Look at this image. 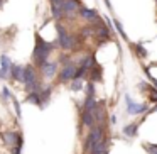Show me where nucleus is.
<instances>
[{
    "label": "nucleus",
    "mask_w": 157,
    "mask_h": 154,
    "mask_svg": "<svg viewBox=\"0 0 157 154\" xmlns=\"http://www.w3.org/2000/svg\"><path fill=\"white\" fill-rule=\"evenodd\" d=\"M36 39H37V44H36V49H34V59L37 61L39 66H42L48 61V56H49V53H51L52 46L49 44V42H46L44 39H41L39 36H36Z\"/></svg>",
    "instance_id": "obj_1"
},
{
    "label": "nucleus",
    "mask_w": 157,
    "mask_h": 154,
    "mask_svg": "<svg viewBox=\"0 0 157 154\" xmlns=\"http://www.w3.org/2000/svg\"><path fill=\"white\" fill-rule=\"evenodd\" d=\"M25 86H27V90H31V92H36V90L39 88V81H37V76H36V71L32 66H27V68H24V81Z\"/></svg>",
    "instance_id": "obj_2"
},
{
    "label": "nucleus",
    "mask_w": 157,
    "mask_h": 154,
    "mask_svg": "<svg viewBox=\"0 0 157 154\" xmlns=\"http://www.w3.org/2000/svg\"><path fill=\"white\" fill-rule=\"evenodd\" d=\"M101 137H103V129H101V127H96V129H93L91 132H90L88 139H86V144H85L86 152H90V151H91L93 147H95L96 144L101 140Z\"/></svg>",
    "instance_id": "obj_3"
},
{
    "label": "nucleus",
    "mask_w": 157,
    "mask_h": 154,
    "mask_svg": "<svg viewBox=\"0 0 157 154\" xmlns=\"http://www.w3.org/2000/svg\"><path fill=\"white\" fill-rule=\"evenodd\" d=\"M58 42H59V46H61L63 49H69V48H73V44H75V39L71 38V36L66 32V29L63 27V26H58Z\"/></svg>",
    "instance_id": "obj_4"
},
{
    "label": "nucleus",
    "mask_w": 157,
    "mask_h": 154,
    "mask_svg": "<svg viewBox=\"0 0 157 154\" xmlns=\"http://www.w3.org/2000/svg\"><path fill=\"white\" fill-rule=\"evenodd\" d=\"M125 100H127V112L132 113V115H137V113H142L147 110V107L144 103H135L130 97H127Z\"/></svg>",
    "instance_id": "obj_5"
},
{
    "label": "nucleus",
    "mask_w": 157,
    "mask_h": 154,
    "mask_svg": "<svg viewBox=\"0 0 157 154\" xmlns=\"http://www.w3.org/2000/svg\"><path fill=\"white\" fill-rule=\"evenodd\" d=\"M76 75V68L73 65H68L61 69V75H59V80L61 81H68V80H73Z\"/></svg>",
    "instance_id": "obj_6"
},
{
    "label": "nucleus",
    "mask_w": 157,
    "mask_h": 154,
    "mask_svg": "<svg viewBox=\"0 0 157 154\" xmlns=\"http://www.w3.org/2000/svg\"><path fill=\"white\" fill-rule=\"evenodd\" d=\"M79 15H81L83 19H86V21H96V17H98L96 10H91V9H86V7L79 9Z\"/></svg>",
    "instance_id": "obj_7"
},
{
    "label": "nucleus",
    "mask_w": 157,
    "mask_h": 154,
    "mask_svg": "<svg viewBox=\"0 0 157 154\" xmlns=\"http://www.w3.org/2000/svg\"><path fill=\"white\" fill-rule=\"evenodd\" d=\"M41 68H42V73H44L48 78H51V76H54V73H56V63H48L46 61Z\"/></svg>",
    "instance_id": "obj_8"
},
{
    "label": "nucleus",
    "mask_w": 157,
    "mask_h": 154,
    "mask_svg": "<svg viewBox=\"0 0 157 154\" xmlns=\"http://www.w3.org/2000/svg\"><path fill=\"white\" fill-rule=\"evenodd\" d=\"M81 120H83V125H86V127H93V125H95V117H93V112H83Z\"/></svg>",
    "instance_id": "obj_9"
},
{
    "label": "nucleus",
    "mask_w": 157,
    "mask_h": 154,
    "mask_svg": "<svg viewBox=\"0 0 157 154\" xmlns=\"http://www.w3.org/2000/svg\"><path fill=\"white\" fill-rule=\"evenodd\" d=\"M0 65H2V76H7L9 69H10V59L7 56H0Z\"/></svg>",
    "instance_id": "obj_10"
},
{
    "label": "nucleus",
    "mask_w": 157,
    "mask_h": 154,
    "mask_svg": "<svg viewBox=\"0 0 157 154\" xmlns=\"http://www.w3.org/2000/svg\"><path fill=\"white\" fill-rule=\"evenodd\" d=\"M103 152H106V142L101 139V140H100V142L91 149V154H103Z\"/></svg>",
    "instance_id": "obj_11"
},
{
    "label": "nucleus",
    "mask_w": 157,
    "mask_h": 154,
    "mask_svg": "<svg viewBox=\"0 0 157 154\" xmlns=\"http://www.w3.org/2000/svg\"><path fill=\"white\" fill-rule=\"evenodd\" d=\"M12 75L19 81H24V68H21V66H12Z\"/></svg>",
    "instance_id": "obj_12"
},
{
    "label": "nucleus",
    "mask_w": 157,
    "mask_h": 154,
    "mask_svg": "<svg viewBox=\"0 0 157 154\" xmlns=\"http://www.w3.org/2000/svg\"><path fill=\"white\" fill-rule=\"evenodd\" d=\"M27 102L36 103V105H41V95H39L37 92H31L27 95Z\"/></svg>",
    "instance_id": "obj_13"
},
{
    "label": "nucleus",
    "mask_w": 157,
    "mask_h": 154,
    "mask_svg": "<svg viewBox=\"0 0 157 154\" xmlns=\"http://www.w3.org/2000/svg\"><path fill=\"white\" fill-rule=\"evenodd\" d=\"M123 132H125V136H128V137H135L137 136V124H130V125H127L125 129H123Z\"/></svg>",
    "instance_id": "obj_14"
},
{
    "label": "nucleus",
    "mask_w": 157,
    "mask_h": 154,
    "mask_svg": "<svg viewBox=\"0 0 157 154\" xmlns=\"http://www.w3.org/2000/svg\"><path fill=\"white\" fill-rule=\"evenodd\" d=\"M71 88L75 90V92H78V90H81V88H83V81H81L79 78H75V81H73Z\"/></svg>",
    "instance_id": "obj_15"
},
{
    "label": "nucleus",
    "mask_w": 157,
    "mask_h": 154,
    "mask_svg": "<svg viewBox=\"0 0 157 154\" xmlns=\"http://www.w3.org/2000/svg\"><path fill=\"white\" fill-rule=\"evenodd\" d=\"M5 137H7V142H15V140H19V136H15L14 132L5 134Z\"/></svg>",
    "instance_id": "obj_16"
},
{
    "label": "nucleus",
    "mask_w": 157,
    "mask_h": 154,
    "mask_svg": "<svg viewBox=\"0 0 157 154\" xmlns=\"http://www.w3.org/2000/svg\"><path fill=\"white\" fill-rule=\"evenodd\" d=\"M145 149L149 151L150 154H157V144H147Z\"/></svg>",
    "instance_id": "obj_17"
},
{
    "label": "nucleus",
    "mask_w": 157,
    "mask_h": 154,
    "mask_svg": "<svg viewBox=\"0 0 157 154\" xmlns=\"http://www.w3.org/2000/svg\"><path fill=\"white\" fill-rule=\"evenodd\" d=\"M135 48H137V53H139V56H140V58H145V54H147V53H145V49H144L140 44H137Z\"/></svg>",
    "instance_id": "obj_18"
},
{
    "label": "nucleus",
    "mask_w": 157,
    "mask_h": 154,
    "mask_svg": "<svg viewBox=\"0 0 157 154\" xmlns=\"http://www.w3.org/2000/svg\"><path fill=\"white\" fill-rule=\"evenodd\" d=\"M103 154H108V152H103Z\"/></svg>",
    "instance_id": "obj_19"
},
{
    "label": "nucleus",
    "mask_w": 157,
    "mask_h": 154,
    "mask_svg": "<svg viewBox=\"0 0 157 154\" xmlns=\"http://www.w3.org/2000/svg\"><path fill=\"white\" fill-rule=\"evenodd\" d=\"M155 65H157V63H155Z\"/></svg>",
    "instance_id": "obj_20"
},
{
    "label": "nucleus",
    "mask_w": 157,
    "mask_h": 154,
    "mask_svg": "<svg viewBox=\"0 0 157 154\" xmlns=\"http://www.w3.org/2000/svg\"><path fill=\"white\" fill-rule=\"evenodd\" d=\"M155 2H157V0H155Z\"/></svg>",
    "instance_id": "obj_21"
}]
</instances>
